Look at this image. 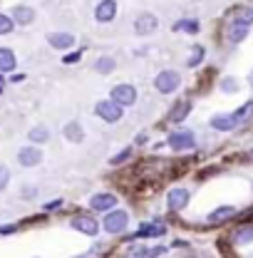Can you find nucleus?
I'll return each mask as SVG.
<instances>
[{"label":"nucleus","instance_id":"nucleus-1","mask_svg":"<svg viewBox=\"0 0 253 258\" xmlns=\"http://www.w3.org/2000/svg\"><path fill=\"white\" fill-rule=\"evenodd\" d=\"M179 85H181V77H179V72H174V70H164V72H159L157 80H154V87H157V92H161V95H171V92H176Z\"/></svg>","mask_w":253,"mask_h":258},{"label":"nucleus","instance_id":"nucleus-2","mask_svg":"<svg viewBox=\"0 0 253 258\" xmlns=\"http://www.w3.org/2000/svg\"><path fill=\"white\" fill-rule=\"evenodd\" d=\"M97 117H102L104 122H119L122 119V104L119 102H114V99H102V102H97L95 107Z\"/></svg>","mask_w":253,"mask_h":258},{"label":"nucleus","instance_id":"nucleus-3","mask_svg":"<svg viewBox=\"0 0 253 258\" xmlns=\"http://www.w3.org/2000/svg\"><path fill=\"white\" fill-rule=\"evenodd\" d=\"M194 144H196V139H194V134H191L189 129H179V132H171V134H169V147H171L174 152L191 149Z\"/></svg>","mask_w":253,"mask_h":258},{"label":"nucleus","instance_id":"nucleus-4","mask_svg":"<svg viewBox=\"0 0 253 258\" xmlns=\"http://www.w3.org/2000/svg\"><path fill=\"white\" fill-rule=\"evenodd\" d=\"M129 224V216H126V211H109L107 214V219H104V228L109 231V233H122Z\"/></svg>","mask_w":253,"mask_h":258},{"label":"nucleus","instance_id":"nucleus-5","mask_svg":"<svg viewBox=\"0 0 253 258\" xmlns=\"http://www.w3.org/2000/svg\"><path fill=\"white\" fill-rule=\"evenodd\" d=\"M157 28H159V20H157V15H152V13H142L134 20V32L137 35H152Z\"/></svg>","mask_w":253,"mask_h":258},{"label":"nucleus","instance_id":"nucleus-6","mask_svg":"<svg viewBox=\"0 0 253 258\" xmlns=\"http://www.w3.org/2000/svg\"><path fill=\"white\" fill-rule=\"evenodd\" d=\"M112 99L119 102L122 107H129L137 102V90L132 85H117V87H112Z\"/></svg>","mask_w":253,"mask_h":258},{"label":"nucleus","instance_id":"nucleus-7","mask_svg":"<svg viewBox=\"0 0 253 258\" xmlns=\"http://www.w3.org/2000/svg\"><path fill=\"white\" fill-rule=\"evenodd\" d=\"M114 15H117V0H102V3H97V8H95L97 23H109V20H114Z\"/></svg>","mask_w":253,"mask_h":258},{"label":"nucleus","instance_id":"nucleus-8","mask_svg":"<svg viewBox=\"0 0 253 258\" xmlns=\"http://www.w3.org/2000/svg\"><path fill=\"white\" fill-rule=\"evenodd\" d=\"M72 228L85 233V236H97L99 233V224H97L92 216H75L72 219Z\"/></svg>","mask_w":253,"mask_h":258},{"label":"nucleus","instance_id":"nucleus-9","mask_svg":"<svg viewBox=\"0 0 253 258\" xmlns=\"http://www.w3.org/2000/svg\"><path fill=\"white\" fill-rule=\"evenodd\" d=\"M90 206H92L95 211H109V209L117 206V196H114V194H95V196L90 199Z\"/></svg>","mask_w":253,"mask_h":258},{"label":"nucleus","instance_id":"nucleus-10","mask_svg":"<svg viewBox=\"0 0 253 258\" xmlns=\"http://www.w3.org/2000/svg\"><path fill=\"white\" fill-rule=\"evenodd\" d=\"M47 42L55 50H67V47L75 45V35H70V32H50L47 35Z\"/></svg>","mask_w":253,"mask_h":258},{"label":"nucleus","instance_id":"nucleus-11","mask_svg":"<svg viewBox=\"0 0 253 258\" xmlns=\"http://www.w3.org/2000/svg\"><path fill=\"white\" fill-rule=\"evenodd\" d=\"M18 161H20L23 166H35V164L42 161V152H40L37 147H25V149L18 152Z\"/></svg>","mask_w":253,"mask_h":258},{"label":"nucleus","instance_id":"nucleus-12","mask_svg":"<svg viewBox=\"0 0 253 258\" xmlns=\"http://www.w3.org/2000/svg\"><path fill=\"white\" fill-rule=\"evenodd\" d=\"M169 209L171 211H181V209H186V204H189V191L186 189H174V191H169Z\"/></svg>","mask_w":253,"mask_h":258},{"label":"nucleus","instance_id":"nucleus-13","mask_svg":"<svg viewBox=\"0 0 253 258\" xmlns=\"http://www.w3.org/2000/svg\"><path fill=\"white\" fill-rule=\"evenodd\" d=\"M13 20L18 25H30L35 20V10L28 8V5H18V8H13Z\"/></svg>","mask_w":253,"mask_h":258},{"label":"nucleus","instance_id":"nucleus-14","mask_svg":"<svg viewBox=\"0 0 253 258\" xmlns=\"http://www.w3.org/2000/svg\"><path fill=\"white\" fill-rule=\"evenodd\" d=\"M236 124L238 122L233 119V114H216V117H211V127L216 132H231Z\"/></svg>","mask_w":253,"mask_h":258},{"label":"nucleus","instance_id":"nucleus-15","mask_svg":"<svg viewBox=\"0 0 253 258\" xmlns=\"http://www.w3.org/2000/svg\"><path fill=\"white\" fill-rule=\"evenodd\" d=\"M233 216H236V209L233 206H221V209H216V211L209 214V224H223V221H228Z\"/></svg>","mask_w":253,"mask_h":258},{"label":"nucleus","instance_id":"nucleus-16","mask_svg":"<svg viewBox=\"0 0 253 258\" xmlns=\"http://www.w3.org/2000/svg\"><path fill=\"white\" fill-rule=\"evenodd\" d=\"M166 233V228H164V224H144L132 238H144V236H164Z\"/></svg>","mask_w":253,"mask_h":258},{"label":"nucleus","instance_id":"nucleus-17","mask_svg":"<svg viewBox=\"0 0 253 258\" xmlns=\"http://www.w3.org/2000/svg\"><path fill=\"white\" fill-rule=\"evenodd\" d=\"M15 70V55L8 47H0V72H13Z\"/></svg>","mask_w":253,"mask_h":258},{"label":"nucleus","instance_id":"nucleus-18","mask_svg":"<svg viewBox=\"0 0 253 258\" xmlns=\"http://www.w3.org/2000/svg\"><path fill=\"white\" fill-rule=\"evenodd\" d=\"M65 137H67L70 142H82V139H85L82 124H80V122H70V124H65Z\"/></svg>","mask_w":253,"mask_h":258},{"label":"nucleus","instance_id":"nucleus-19","mask_svg":"<svg viewBox=\"0 0 253 258\" xmlns=\"http://www.w3.org/2000/svg\"><path fill=\"white\" fill-rule=\"evenodd\" d=\"M233 241H236L238 246L253 243V226H241V228H236V233H233Z\"/></svg>","mask_w":253,"mask_h":258},{"label":"nucleus","instance_id":"nucleus-20","mask_svg":"<svg viewBox=\"0 0 253 258\" xmlns=\"http://www.w3.org/2000/svg\"><path fill=\"white\" fill-rule=\"evenodd\" d=\"M233 23H238V25H251L253 23V8H238V10L233 13Z\"/></svg>","mask_w":253,"mask_h":258},{"label":"nucleus","instance_id":"nucleus-21","mask_svg":"<svg viewBox=\"0 0 253 258\" xmlns=\"http://www.w3.org/2000/svg\"><path fill=\"white\" fill-rule=\"evenodd\" d=\"M246 35H248V25L233 23L231 30H228V40H231V42H241V40H246Z\"/></svg>","mask_w":253,"mask_h":258},{"label":"nucleus","instance_id":"nucleus-22","mask_svg":"<svg viewBox=\"0 0 253 258\" xmlns=\"http://www.w3.org/2000/svg\"><path fill=\"white\" fill-rule=\"evenodd\" d=\"M191 104L189 102H179L174 109H171V122H181V119H186V114H189Z\"/></svg>","mask_w":253,"mask_h":258},{"label":"nucleus","instance_id":"nucleus-23","mask_svg":"<svg viewBox=\"0 0 253 258\" xmlns=\"http://www.w3.org/2000/svg\"><path fill=\"white\" fill-rule=\"evenodd\" d=\"M114 57H99V60H97L95 62V70L97 72H102V75H109V72H112V70H114Z\"/></svg>","mask_w":253,"mask_h":258},{"label":"nucleus","instance_id":"nucleus-24","mask_svg":"<svg viewBox=\"0 0 253 258\" xmlns=\"http://www.w3.org/2000/svg\"><path fill=\"white\" fill-rule=\"evenodd\" d=\"M199 32V23L196 20H179V23H174V32Z\"/></svg>","mask_w":253,"mask_h":258},{"label":"nucleus","instance_id":"nucleus-25","mask_svg":"<svg viewBox=\"0 0 253 258\" xmlns=\"http://www.w3.org/2000/svg\"><path fill=\"white\" fill-rule=\"evenodd\" d=\"M15 28V20H13V15H3L0 13V35H8V32H13Z\"/></svg>","mask_w":253,"mask_h":258},{"label":"nucleus","instance_id":"nucleus-26","mask_svg":"<svg viewBox=\"0 0 253 258\" xmlns=\"http://www.w3.org/2000/svg\"><path fill=\"white\" fill-rule=\"evenodd\" d=\"M30 139L32 142H47V139H50V132L45 127H35L30 132Z\"/></svg>","mask_w":253,"mask_h":258},{"label":"nucleus","instance_id":"nucleus-27","mask_svg":"<svg viewBox=\"0 0 253 258\" xmlns=\"http://www.w3.org/2000/svg\"><path fill=\"white\" fill-rule=\"evenodd\" d=\"M251 109H253V102H248V104H243L241 109H236V112H233V119H236V122L241 124V122H243V119H246V117L251 114Z\"/></svg>","mask_w":253,"mask_h":258},{"label":"nucleus","instance_id":"nucleus-28","mask_svg":"<svg viewBox=\"0 0 253 258\" xmlns=\"http://www.w3.org/2000/svg\"><path fill=\"white\" fill-rule=\"evenodd\" d=\"M221 90L223 92H236V90H238V82H236L233 77H223L221 80Z\"/></svg>","mask_w":253,"mask_h":258},{"label":"nucleus","instance_id":"nucleus-29","mask_svg":"<svg viewBox=\"0 0 253 258\" xmlns=\"http://www.w3.org/2000/svg\"><path fill=\"white\" fill-rule=\"evenodd\" d=\"M201 60H204V47H194V55L189 57V67H196Z\"/></svg>","mask_w":253,"mask_h":258},{"label":"nucleus","instance_id":"nucleus-30","mask_svg":"<svg viewBox=\"0 0 253 258\" xmlns=\"http://www.w3.org/2000/svg\"><path fill=\"white\" fill-rule=\"evenodd\" d=\"M8 181H10V171H8V166H0V191L8 186Z\"/></svg>","mask_w":253,"mask_h":258},{"label":"nucleus","instance_id":"nucleus-31","mask_svg":"<svg viewBox=\"0 0 253 258\" xmlns=\"http://www.w3.org/2000/svg\"><path fill=\"white\" fill-rule=\"evenodd\" d=\"M129 157H132V149H124V152H122L119 157H112V164L117 166V164H122V161H126Z\"/></svg>","mask_w":253,"mask_h":258},{"label":"nucleus","instance_id":"nucleus-32","mask_svg":"<svg viewBox=\"0 0 253 258\" xmlns=\"http://www.w3.org/2000/svg\"><path fill=\"white\" fill-rule=\"evenodd\" d=\"M166 253V248L164 246H157V248H152L149 253H147V258H159V256H164Z\"/></svg>","mask_w":253,"mask_h":258},{"label":"nucleus","instance_id":"nucleus-33","mask_svg":"<svg viewBox=\"0 0 253 258\" xmlns=\"http://www.w3.org/2000/svg\"><path fill=\"white\" fill-rule=\"evenodd\" d=\"M80 57H82V52H72V55H67V57H65V64L80 62Z\"/></svg>","mask_w":253,"mask_h":258},{"label":"nucleus","instance_id":"nucleus-34","mask_svg":"<svg viewBox=\"0 0 253 258\" xmlns=\"http://www.w3.org/2000/svg\"><path fill=\"white\" fill-rule=\"evenodd\" d=\"M15 231V226H0V236H5V233H13Z\"/></svg>","mask_w":253,"mask_h":258},{"label":"nucleus","instance_id":"nucleus-35","mask_svg":"<svg viewBox=\"0 0 253 258\" xmlns=\"http://www.w3.org/2000/svg\"><path fill=\"white\" fill-rule=\"evenodd\" d=\"M23 196H25V199H32V196H35V189H32V186H30V189H25V194H23Z\"/></svg>","mask_w":253,"mask_h":258},{"label":"nucleus","instance_id":"nucleus-36","mask_svg":"<svg viewBox=\"0 0 253 258\" xmlns=\"http://www.w3.org/2000/svg\"><path fill=\"white\" fill-rule=\"evenodd\" d=\"M251 82H253V75H251Z\"/></svg>","mask_w":253,"mask_h":258},{"label":"nucleus","instance_id":"nucleus-37","mask_svg":"<svg viewBox=\"0 0 253 258\" xmlns=\"http://www.w3.org/2000/svg\"><path fill=\"white\" fill-rule=\"evenodd\" d=\"M0 85H3V80H0Z\"/></svg>","mask_w":253,"mask_h":258},{"label":"nucleus","instance_id":"nucleus-38","mask_svg":"<svg viewBox=\"0 0 253 258\" xmlns=\"http://www.w3.org/2000/svg\"><path fill=\"white\" fill-rule=\"evenodd\" d=\"M82 258H87V256H82Z\"/></svg>","mask_w":253,"mask_h":258}]
</instances>
